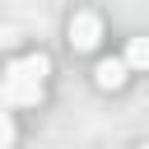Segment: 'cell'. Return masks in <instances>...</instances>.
Masks as SVG:
<instances>
[{"label": "cell", "mask_w": 149, "mask_h": 149, "mask_svg": "<svg viewBox=\"0 0 149 149\" xmlns=\"http://www.w3.org/2000/svg\"><path fill=\"white\" fill-rule=\"evenodd\" d=\"M0 102L5 107H37L42 102V84L37 79H9V74H0Z\"/></svg>", "instance_id": "obj_1"}, {"label": "cell", "mask_w": 149, "mask_h": 149, "mask_svg": "<svg viewBox=\"0 0 149 149\" xmlns=\"http://www.w3.org/2000/svg\"><path fill=\"white\" fill-rule=\"evenodd\" d=\"M102 42V19L98 14H74L70 19V47L74 51H98Z\"/></svg>", "instance_id": "obj_2"}, {"label": "cell", "mask_w": 149, "mask_h": 149, "mask_svg": "<svg viewBox=\"0 0 149 149\" xmlns=\"http://www.w3.org/2000/svg\"><path fill=\"white\" fill-rule=\"evenodd\" d=\"M47 70H51V61H47L42 51L19 56V61H9V65H5V74H9V79H37V84L47 79Z\"/></svg>", "instance_id": "obj_3"}, {"label": "cell", "mask_w": 149, "mask_h": 149, "mask_svg": "<svg viewBox=\"0 0 149 149\" xmlns=\"http://www.w3.org/2000/svg\"><path fill=\"white\" fill-rule=\"evenodd\" d=\"M126 70H130L126 56H102L98 70H93V84H98V88H121V84H126Z\"/></svg>", "instance_id": "obj_4"}, {"label": "cell", "mask_w": 149, "mask_h": 149, "mask_svg": "<svg viewBox=\"0 0 149 149\" xmlns=\"http://www.w3.org/2000/svg\"><path fill=\"white\" fill-rule=\"evenodd\" d=\"M126 65L130 70H149V37H130L126 42Z\"/></svg>", "instance_id": "obj_5"}, {"label": "cell", "mask_w": 149, "mask_h": 149, "mask_svg": "<svg viewBox=\"0 0 149 149\" xmlns=\"http://www.w3.org/2000/svg\"><path fill=\"white\" fill-rule=\"evenodd\" d=\"M14 135H19V130H14V116H9V107L0 102V149H9V144H14Z\"/></svg>", "instance_id": "obj_6"}]
</instances>
